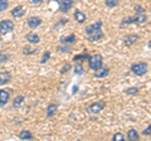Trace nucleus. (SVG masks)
<instances>
[{
  "label": "nucleus",
  "instance_id": "18",
  "mask_svg": "<svg viewBox=\"0 0 151 141\" xmlns=\"http://www.w3.org/2000/svg\"><path fill=\"white\" fill-rule=\"evenodd\" d=\"M19 139L20 140H33L34 136H33V134L29 130H22L20 132H19Z\"/></svg>",
  "mask_w": 151,
  "mask_h": 141
},
{
  "label": "nucleus",
  "instance_id": "26",
  "mask_svg": "<svg viewBox=\"0 0 151 141\" xmlns=\"http://www.w3.org/2000/svg\"><path fill=\"white\" fill-rule=\"evenodd\" d=\"M57 50L60 52V53H69L70 50H72V48L68 45H65V44H62V45H58L57 47Z\"/></svg>",
  "mask_w": 151,
  "mask_h": 141
},
{
  "label": "nucleus",
  "instance_id": "30",
  "mask_svg": "<svg viewBox=\"0 0 151 141\" xmlns=\"http://www.w3.org/2000/svg\"><path fill=\"white\" fill-rule=\"evenodd\" d=\"M69 69H72V65H70L69 63H65L63 67L60 68L59 73H60V74H65V73H68V72H69Z\"/></svg>",
  "mask_w": 151,
  "mask_h": 141
},
{
  "label": "nucleus",
  "instance_id": "35",
  "mask_svg": "<svg viewBox=\"0 0 151 141\" xmlns=\"http://www.w3.org/2000/svg\"><path fill=\"white\" fill-rule=\"evenodd\" d=\"M68 23V19H60L58 23H57V24L54 25V29H57V28L58 27H60V25H64V24H67Z\"/></svg>",
  "mask_w": 151,
  "mask_h": 141
},
{
  "label": "nucleus",
  "instance_id": "28",
  "mask_svg": "<svg viewBox=\"0 0 151 141\" xmlns=\"http://www.w3.org/2000/svg\"><path fill=\"white\" fill-rule=\"evenodd\" d=\"M105 4L107 8H116L120 4V0H105Z\"/></svg>",
  "mask_w": 151,
  "mask_h": 141
},
{
  "label": "nucleus",
  "instance_id": "10",
  "mask_svg": "<svg viewBox=\"0 0 151 141\" xmlns=\"http://www.w3.org/2000/svg\"><path fill=\"white\" fill-rule=\"evenodd\" d=\"M139 38H140V37L137 34H134V33H131V34H127L125 37V45L126 47H132V45L136 43V42L139 40Z\"/></svg>",
  "mask_w": 151,
  "mask_h": 141
},
{
  "label": "nucleus",
  "instance_id": "27",
  "mask_svg": "<svg viewBox=\"0 0 151 141\" xmlns=\"http://www.w3.org/2000/svg\"><path fill=\"white\" fill-rule=\"evenodd\" d=\"M134 10H135V15H141V14H145V13H146L145 8H144L142 5H140V4H137V5H135Z\"/></svg>",
  "mask_w": 151,
  "mask_h": 141
},
{
  "label": "nucleus",
  "instance_id": "6",
  "mask_svg": "<svg viewBox=\"0 0 151 141\" xmlns=\"http://www.w3.org/2000/svg\"><path fill=\"white\" fill-rule=\"evenodd\" d=\"M27 24L30 29H37L38 27L42 25V19L39 17H30L27 19Z\"/></svg>",
  "mask_w": 151,
  "mask_h": 141
},
{
  "label": "nucleus",
  "instance_id": "7",
  "mask_svg": "<svg viewBox=\"0 0 151 141\" xmlns=\"http://www.w3.org/2000/svg\"><path fill=\"white\" fill-rule=\"evenodd\" d=\"M73 4H74L73 0H62V1L59 3V12L60 13H68L69 9L73 8Z\"/></svg>",
  "mask_w": 151,
  "mask_h": 141
},
{
  "label": "nucleus",
  "instance_id": "13",
  "mask_svg": "<svg viewBox=\"0 0 151 141\" xmlns=\"http://www.w3.org/2000/svg\"><path fill=\"white\" fill-rule=\"evenodd\" d=\"M25 13H27V10H25L24 8H23L22 5H18V6H15L12 10V15L14 18H22V17L25 15Z\"/></svg>",
  "mask_w": 151,
  "mask_h": 141
},
{
  "label": "nucleus",
  "instance_id": "2",
  "mask_svg": "<svg viewBox=\"0 0 151 141\" xmlns=\"http://www.w3.org/2000/svg\"><path fill=\"white\" fill-rule=\"evenodd\" d=\"M87 60H88L89 68H91L92 70H96V69H98L100 67H102V65H103V57H102L100 53H96V54H93V55H89V58Z\"/></svg>",
  "mask_w": 151,
  "mask_h": 141
},
{
  "label": "nucleus",
  "instance_id": "9",
  "mask_svg": "<svg viewBox=\"0 0 151 141\" xmlns=\"http://www.w3.org/2000/svg\"><path fill=\"white\" fill-rule=\"evenodd\" d=\"M108 73H110V67L102 65V67L94 70V77L96 78H105L106 76H108Z\"/></svg>",
  "mask_w": 151,
  "mask_h": 141
},
{
  "label": "nucleus",
  "instance_id": "36",
  "mask_svg": "<svg viewBox=\"0 0 151 141\" xmlns=\"http://www.w3.org/2000/svg\"><path fill=\"white\" fill-rule=\"evenodd\" d=\"M29 1L33 5H40V4H43V0H29Z\"/></svg>",
  "mask_w": 151,
  "mask_h": 141
},
{
  "label": "nucleus",
  "instance_id": "19",
  "mask_svg": "<svg viewBox=\"0 0 151 141\" xmlns=\"http://www.w3.org/2000/svg\"><path fill=\"white\" fill-rule=\"evenodd\" d=\"M103 37H105V34H103V32L101 30V32H97V33H94V34H92V35H88V38H87V40L88 42H97V40H101V39H103Z\"/></svg>",
  "mask_w": 151,
  "mask_h": 141
},
{
  "label": "nucleus",
  "instance_id": "37",
  "mask_svg": "<svg viewBox=\"0 0 151 141\" xmlns=\"http://www.w3.org/2000/svg\"><path fill=\"white\" fill-rule=\"evenodd\" d=\"M77 91H78V87H77V86H76V87L73 88V93H76V92H77Z\"/></svg>",
  "mask_w": 151,
  "mask_h": 141
},
{
  "label": "nucleus",
  "instance_id": "16",
  "mask_svg": "<svg viewBox=\"0 0 151 141\" xmlns=\"http://www.w3.org/2000/svg\"><path fill=\"white\" fill-rule=\"evenodd\" d=\"M74 19L77 20V23H79V24H83V23H86V20H87V17H86V14H84L83 12H81V10H76L74 12Z\"/></svg>",
  "mask_w": 151,
  "mask_h": 141
},
{
  "label": "nucleus",
  "instance_id": "4",
  "mask_svg": "<svg viewBox=\"0 0 151 141\" xmlns=\"http://www.w3.org/2000/svg\"><path fill=\"white\" fill-rule=\"evenodd\" d=\"M15 28V24L14 22L12 20H8V19H4V20H0V35H6L9 33H12Z\"/></svg>",
  "mask_w": 151,
  "mask_h": 141
},
{
  "label": "nucleus",
  "instance_id": "32",
  "mask_svg": "<svg viewBox=\"0 0 151 141\" xmlns=\"http://www.w3.org/2000/svg\"><path fill=\"white\" fill-rule=\"evenodd\" d=\"M9 6V1L8 0H0V12H4L5 9Z\"/></svg>",
  "mask_w": 151,
  "mask_h": 141
},
{
  "label": "nucleus",
  "instance_id": "25",
  "mask_svg": "<svg viewBox=\"0 0 151 141\" xmlns=\"http://www.w3.org/2000/svg\"><path fill=\"white\" fill-rule=\"evenodd\" d=\"M37 49H33L32 47H29V45H27V47H24L23 48V54H25V55H32V54H35L37 53Z\"/></svg>",
  "mask_w": 151,
  "mask_h": 141
},
{
  "label": "nucleus",
  "instance_id": "34",
  "mask_svg": "<svg viewBox=\"0 0 151 141\" xmlns=\"http://www.w3.org/2000/svg\"><path fill=\"white\" fill-rule=\"evenodd\" d=\"M142 135L144 136H151V125H147V127L142 131Z\"/></svg>",
  "mask_w": 151,
  "mask_h": 141
},
{
  "label": "nucleus",
  "instance_id": "11",
  "mask_svg": "<svg viewBox=\"0 0 151 141\" xmlns=\"http://www.w3.org/2000/svg\"><path fill=\"white\" fill-rule=\"evenodd\" d=\"M25 39L29 42L30 44H38L40 42V37L37 34L34 32H30V33H27L25 34Z\"/></svg>",
  "mask_w": 151,
  "mask_h": 141
},
{
  "label": "nucleus",
  "instance_id": "1",
  "mask_svg": "<svg viewBox=\"0 0 151 141\" xmlns=\"http://www.w3.org/2000/svg\"><path fill=\"white\" fill-rule=\"evenodd\" d=\"M130 70L135 74V76H137V77H142V76H145V74L149 72V64L146 63V62L134 63V64H131Z\"/></svg>",
  "mask_w": 151,
  "mask_h": 141
},
{
  "label": "nucleus",
  "instance_id": "21",
  "mask_svg": "<svg viewBox=\"0 0 151 141\" xmlns=\"http://www.w3.org/2000/svg\"><path fill=\"white\" fill-rule=\"evenodd\" d=\"M89 58V54L88 53H82V54H76L73 57V62H83V60H87Z\"/></svg>",
  "mask_w": 151,
  "mask_h": 141
},
{
  "label": "nucleus",
  "instance_id": "22",
  "mask_svg": "<svg viewBox=\"0 0 151 141\" xmlns=\"http://www.w3.org/2000/svg\"><path fill=\"white\" fill-rule=\"evenodd\" d=\"M73 72H74V74H77V76H81V74H83L84 73L83 65L79 63V62H76V65H74V68H73Z\"/></svg>",
  "mask_w": 151,
  "mask_h": 141
},
{
  "label": "nucleus",
  "instance_id": "38",
  "mask_svg": "<svg viewBox=\"0 0 151 141\" xmlns=\"http://www.w3.org/2000/svg\"><path fill=\"white\" fill-rule=\"evenodd\" d=\"M53 1H57V3H60V1H62V0H53Z\"/></svg>",
  "mask_w": 151,
  "mask_h": 141
},
{
  "label": "nucleus",
  "instance_id": "12",
  "mask_svg": "<svg viewBox=\"0 0 151 141\" xmlns=\"http://www.w3.org/2000/svg\"><path fill=\"white\" fill-rule=\"evenodd\" d=\"M59 40H60V43L65 44V45L74 44V43H77V37H76V34H69L67 37H60Z\"/></svg>",
  "mask_w": 151,
  "mask_h": 141
},
{
  "label": "nucleus",
  "instance_id": "29",
  "mask_svg": "<svg viewBox=\"0 0 151 141\" xmlns=\"http://www.w3.org/2000/svg\"><path fill=\"white\" fill-rule=\"evenodd\" d=\"M49 58H50V52H49V50H45L44 53H43V57H42V59H40V63H42V64L47 63Z\"/></svg>",
  "mask_w": 151,
  "mask_h": 141
},
{
  "label": "nucleus",
  "instance_id": "17",
  "mask_svg": "<svg viewBox=\"0 0 151 141\" xmlns=\"http://www.w3.org/2000/svg\"><path fill=\"white\" fill-rule=\"evenodd\" d=\"M129 24H139L137 15L127 17V18H124V19H122V22H121V27H125V25H129Z\"/></svg>",
  "mask_w": 151,
  "mask_h": 141
},
{
  "label": "nucleus",
  "instance_id": "24",
  "mask_svg": "<svg viewBox=\"0 0 151 141\" xmlns=\"http://www.w3.org/2000/svg\"><path fill=\"white\" fill-rule=\"evenodd\" d=\"M139 91H140L139 87H129V88L125 90V93L129 95V96H136L139 93Z\"/></svg>",
  "mask_w": 151,
  "mask_h": 141
},
{
  "label": "nucleus",
  "instance_id": "23",
  "mask_svg": "<svg viewBox=\"0 0 151 141\" xmlns=\"http://www.w3.org/2000/svg\"><path fill=\"white\" fill-rule=\"evenodd\" d=\"M24 100H25V97L23 96V95H19V96H17V97L13 100V107H19V106H20L23 102H24Z\"/></svg>",
  "mask_w": 151,
  "mask_h": 141
},
{
  "label": "nucleus",
  "instance_id": "31",
  "mask_svg": "<svg viewBox=\"0 0 151 141\" xmlns=\"http://www.w3.org/2000/svg\"><path fill=\"white\" fill-rule=\"evenodd\" d=\"M9 58H10V55L6 54V53H3V52L0 50V63H5V62H8Z\"/></svg>",
  "mask_w": 151,
  "mask_h": 141
},
{
  "label": "nucleus",
  "instance_id": "20",
  "mask_svg": "<svg viewBox=\"0 0 151 141\" xmlns=\"http://www.w3.org/2000/svg\"><path fill=\"white\" fill-rule=\"evenodd\" d=\"M127 140L130 141H135V140H140V135L135 129H130L127 132Z\"/></svg>",
  "mask_w": 151,
  "mask_h": 141
},
{
  "label": "nucleus",
  "instance_id": "3",
  "mask_svg": "<svg viewBox=\"0 0 151 141\" xmlns=\"http://www.w3.org/2000/svg\"><path fill=\"white\" fill-rule=\"evenodd\" d=\"M105 106H106V101H103V100H100V101H97V102H93L91 103L88 107H87V112L88 114H91V115H97V114H100V112L105 109Z\"/></svg>",
  "mask_w": 151,
  "mask_h": 141
},
{
  "label": "nucleus",
  "instance_id": "5",
  "mask_svg": "<svg viewBox=\"0 0 151 141\" xmlns=\"http://www.w3.org/2000/svg\"><path fill=\"white\" fill-rule=\"evenodd\" d=\"M101 30H102V20H97L96 23H93V24L87 25L86 29H84L87 35H92V34H94V33L101 32Z\"/></svg>",
  "mask_w": 151,
  "mask_h": 141
},
{
  "label": "nucleus",
  "instance_id": "15",
  "mask_svg": "<svg viewBox=\"0 0 151 141\" xmlns=\"http://www.w3.org/2000/svg\"><path fill=\"white\" fill-rule=\"evenodd\" d=\"M57 110H58V105H57V103H49L48 107H47V110H45L47 117H48V119H52V117L55 115Z\"/></svg>",
  "mask_w": 151,
  "mask_h": 141
},
{
  "label": "nucleus",
  "instance_id": "14",
  "mask_svg": "<svg viewBox=\"0 0 151 141\" xmlns=\"http://www.w3.org/2000/svg\"><path fill=\"white\" fill-rule=\"evenodd\" d=\"M12 81V74L10 72H0V86H4V84H6Z\"/></svg>",
  "mask_w": 151,
  "mask_h": 141
},
{
  "label": "nucleus",
  "instance_id": "8",
  "mask_svg": "<svg viewBox=\"0 0 151 141\" xmlns=\"http://www.w3.org/2000/svg\"><path fill=\"white\" fill-rule=\"evenodd\" d=\"M9 101H10V91L0 90V107L5 106Z\"/></svg>",
  "mask_w": 151,
  "mask_h": 141
},
{
  "label": "nucleus",
  "instance_id": "33",
  "mask_svg": "<svg viewBox=\"0 0 151 141\" xmlns=\"http://www.w3.org/2000/svg\"><path fill=\"white\" fill-rule=\"evenodd\" d=\"M112 140H115V141H122V140H125V136L124 134H121V132H117L112 136Z\"/></svg>",
  "mask_w": 151,
  "mask_h": 141
}]
</instances>
